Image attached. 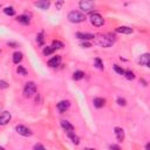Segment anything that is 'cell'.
<instances>
[{"mask_svg": "<svg viewBox=\"0 0 150 150\" xmlns=\"http://www.w3.org/2000/svg\"><path fill=\"white\" fill-rule=\"evenodd\" d=\"M115 39H114V36L108 34V35H102V36H100L98 39L96 40V45H98L100 47H103V48H108L110 46H112V44H114Z\"/></svg>", "mask_w": 150, "mask_h": 150, "instance_id": "6da1fadb", "label": "cell"}, {"mask_svg": "<svg viewBox=\"0 0 150 150\" xmlns=\"http://www.w3.org/2000/svg\"><path fill=\"white\" fill-rule=\"evenodd\" d=\"M68 20L73 23H80V22H83L86 20V17L79 11H72L68 14Z\"/></svg>", "mask_w": 150, "mask_h": 150, "instance_id": "7a4b0ae2", "label": "cell"}, {"mask_svg": "<svg viewBox=\"0 0 150 150\" xmlns=\"http://www.w3.org/2000/svg\"><path fill=\"white\" fill-rule=\"evenodd\" d=\"M36 93V84L33 81H29L26 83L23 88V96L26 98H31L34 96V94Z\"/></svg>", "mask_w": 150, "mask_h": 150, "instance_id": "3957f363", "label": "cell"}, {"mask_svg": "<svg viewBox=\"0 0 150 150\" xmlns=\"http://www.w3.org/2000/svg\"><path fill=\"white\" fill-rule=\"evenodd\" d=\"M89 20H90L92 25H94L95 27H101L104 23V19L102 18V15L100 13H90Z\"/></svg>", "mask_w": 150, "mask_h": 150, "instance_id": "277c9868", "label": "cell"}, {"mask_svg": "<svg viewBox=\"0 0 150 150\" xmlns=\"http://www.w3.org/2000/svg\"><path fill=\"white\" fill-rule=\"evenodd\" d=\"M15 130L19 135L21 136H25V137H28V136H32V130L29 128H27L26 126H22V124H19V126L15 127Z\"/></svg>", "mask_w": 150, "mask_h": 150, "instance_id": "5b68a950", "label": "cell"}, {"mask_svg": "<svg viewBox=\"0 0 150 150\" xmlns=\"http://www.w3.org/2000/svg\"><path fill=\"white\" fill-rule=\"evenodd\" d=\"M79 6H80V9L82 12L87 13V12H90L95 7V4L93 1H86V0H83V1H80Z\"/></svg>", "mask_w": 150, "mask_h": 150, "instance_id": "8992f818", "label": "cell"}, {"mask_svg": "<svg viewBox=\"0 0 150 150\" xmlns=\"http://www.w3.org/2000/svg\"><path fill=\"white\" fill-rule=\"evenodd\" d=\"M69 107H70V102L68 101V100H62V101H60L56 104V108H58V110L61 112V114H62V112H65L66 110H68Z\"/></svg>", "mask_w": 150, "mask_h": 150, "instance_id": "52a82bcc", "label": "cell"}, {"mask_svg": "<svg viewBox=\"0 0 150 150\" xmlns=\"http://www.w3.org/2000/svg\"><path fill=\"white\" fill-rule=\"evenodd\" d=\"M12 119V115L11 112L8 111H4L0 114V126H5V124H7Z\"/></svg>", "mask_w": 150, "mask_h": 150, "instance_id": "ba28073f", "label": "cell"}, {"mask_svg": "<svg viewBox=\"0 0 150 150\" xmlns=\"http://www.w3.org/2000/svg\"><path fill=\"white\" fill-rule=\"evenodd\" d=\"M61 127H62V129H64L67 134H68V133H73V131H74V127H73V124H72L70 122H68L67 120H62V121H61Z\"/></svg>", "mask_w": 150, "mask_h": 150, "instance_id": "9c48e42d", "label": "cell"}, {"mask_svg": "<svg viewBox=\"0 0 150 150\" xmlns=\"http://www.w3.org/2000/svg\"><path fill=\"white\" fill-rule=\"evenodd\" d=\"M139 62L142 66H144V67H149V65H150V55L148 53L142 54L140 56V59H139Z\"/></svg>", "mask_w": 150, "mask_h": 150, "instance_id": "30bf717a", "label": "cell"}, {"mask_svg": "<svg viewBox=\"0 0 150 150\" xmlns=\"http://www.w3.org/2000/svg\"><path fill=\"white\" fill-rule=\"evenodd\" d=\"M76 38H78V39H80V40H84V41H87V40H92V39H94L95 35H94V34H90V33H82V32H78V33H76Z\"/></svg>", "mask_w": 150, "mask_h": 150, "instance_id": "8fae6325", "label": "cell"}, {"mask_svg": "<svg viewBox=\"0 0 150 150\" xmlns=\"http://www.w3.org/2000/svg\"><path fill=\"white\" fill-rule=\"evenodd\" d=\"M114 133H115V135H116V139H117L119 142H123V141H124V130H123L122 128L116 127V128L114 129Z\"/></svg>", "mask_w": 150, "mask_h": 150, "instance_id": "7c38bea8", "label": "cell"}, {"mask_svg": "<svg viewBox=\"0 0 150 150\" xmlns=\"http://www.w3.org/2000/svg\"><path fill=\"white\" fill-rule=\"evenodd\" d=\"M60 62H61V56L60 55H55V56H53L51 60L48 61V66L49 67H58L60 65Z\"/></svg>", "mask_w": 150, "mask_h": 150, "instance_id": "4fadbf2b", "label": "cell"}, {"mask_svg": "<svg viewBox=\"0 0 150 150\" xmlns=\"http://www.w3.org/2000/svg\"><path fill=\"white\" fill-rule=\"evenodd\" d=\"M93 103H94V106H95L96 108H102V107H104V104H106V100L102 98V97H95V98L93 100Z\"/></svg>", "mask_w": 150, "mask_h": 150, "instance_id": "5bb4252c", "label": "cell"}, {"mask_svg": "<svg viewBox=\"0 0 150 150\" xmlns=\"http://www.w3.org/2000/svg\"><path fill=\"white\" fill-rule=\"evenodd\" d=\"M116 32L121 33V34H131L133 33V28H130L128 26H120V27L116 28Z\"/></svg>", "mask_w": 150, "mask_h": 150, "instance_id": "9a60e30c", "label": "cell"}, {"mask_svg": "<svg viewBox=\"0 0 150 150\" xmlns=\"http://www.w3.org/2000/svg\"><path fill=\"white\" fill-rule=\"evenodd\" d=\"M34 5L36 6V7H39V8H41V9H47L48 7H49V5H51V3L49 1H47V0H44V1H36V3H34Z\"/></svg>", "mask_w": 150, "mask_h": 150, "instance_id": "2e32d148", "label": "cell"}, {"mask_svg": "<svg viewBox=\"0 0 150 150\" xmlns=\"http://www.w3.org/2000/svg\"><path fill=\"white\" fill-rule=\"evenodd\" d=\"M67 135H68V137H69L70 141H72L74 144H76V145H78V144L80 143V137H79L76 134H75L74 131H73V133H68Z\"/></svg>", "mask_w": 150, "mask_h": 150, "instance_id": "e0dca14e", "label": "cell"}, {"mask_svg": "<svg viewBox=\"0 0 150 150\" xmlns=\"http://www.w3.org/2000/svg\"><path fill=\"white\" fill-rule=\"evenodd\" d=\"M17 21L20 22V23H22V25H28V23L31 22L28 15H19V17L17 18Z\"/></svg>", "mask_w": 150, "mask_h": 150, "instance_id": "ac0fdd59", "label": "cell"}, {"mask_svg": "<svg viewBox=\"0 0 150 150\" xmlns=\"http://www.w3.org/2000/svg\"><path fill=\"white\" fill-rule=\"evenodd\" d=\"M22 53L21 52H15V53H13V62L15 65H19L20 62H21V60H22Z\"/></svg>", "mask_w": 150, "mask_h": 150, "instance_id": "d6986e66", "label": "cell"}, {"mask_svg": "<svg viewBox=\"0 0 150 150\" xmlns=\"http://www.w3.org/2000/svg\"><path fill=\"white\" fill-rule=\"evenodd\" d=\"M83 78H84V73L81 72V70H76L73 74V80H75V81H79V80H81Z\"/></svg>", "mask_w": 150, "mask_h": 150, "instance_id": "ffe728a7", "label": "cell"}, {"mask_svg": "<svg viewBox=\"0 0 150 150\" xmlns=\"http://www.w3.org/2000/svg\"><path fill=\"white\" fill-rule=\"evenodd\" d=\"M4 12H5V14H7V15H9V17H12V15L15 14V9L12 7V6L5 7V8H4Z\"/></svg>", "mask_w": 150, "mask_h": 150, "instance_id": "44dd1931", "label": "cell"}, {"mask_svg": "<svg viewBox=\"0 0 150 150\" xmlns=\"http://www.w3.org/2000/svg\"><path fill=\"white\" fill-rule=\"evenodd\" d=\"M42 53H44V55L48 56V55H51V54H53V53H54V49H53V47H52V46H47V47H45V48H44Z\"/></svg>", "mask_w": 150, "mask_h": 150, "instance_id": "7402d4cb", "label": "cell"}, {"mask_svg": "<svg viewBox=\"0 0 150 150\" xmlns=\"http://www.w3.org/2000/svg\"><path fill=\"white\" fill-rule=\"evenodd\" d=\"M52 47H53L54 51L55 49H61V48H64V44H62L61 41H59V40H54L53 44H52Z\"/></svg>", "mask_w": 150, "mask_h": 150, "instance_id": "603a6c76", "label": "cell"}, {"mask_svg": "<svg viewBox=\"0 0 150 150\" xmlns=\"http://www.w3.org/2000/svg\"><path fill=\"white\" fill-rule=\"evenodd\" d=\"M124 76H126L128 80H134L135 79V74H134V72H131V70H124Z\"/></svg>", "mask_w": 150, "mask_h": 150, "instance_id": "cb8c5ba5", "label": "cell"}, {"mask_svg": "<svg viewBox=\"0 0 150 150\" xmlns=\"http://www.w3.org/2000/svg\"><path fill=\"white\" fill-rule=\"evenodd\" d=\"M17 73H18L19 75H22V76H26V75H27V70L25 69L22 66H18V68H17Z\"/></svg>", "mask_w": 150, "mask_h": 150, "instance_id": "d4e9b609", "label": "cell"}, {"mask_svg": "<svg viewBox=\"0 0 150 150\" xmlns=\"http://www.w3.org/2000/svg\"><path fill=\"white\" fill-rule=\"evenodd\" d=\"M114 70L117 73V74H120V75H123L124 74V69L122 68V67H120V66H117V65H114Z\"/></svg>", "mask_w": 150, "mask_h": 150, "instance_id": "484cf974", "label": "cell"}, {"mask_svg": "<svg viewBox=\"0 0 150 150\" xmlns=\"http://www.w3.org/2000/svg\"><path fill=\"white\" fill-rule=\"evenodd\" d=\"M36 42L39 44V45H44V33L38 34V36H36Z\"/></svg>", "mask_w": 150, "mask_h": 150, "instance_id": "4316f807", "label": "cell"}, {"mask_svg": "<svg viewBox=\"0 0 150 150\" xmlns=\"http://www.w3.org/2000/svg\"><path fill=\"white\" fill-rule=\"evenodd\" d=\"M95 64H96V66H97V68H98V69H103V64H102L101 59L96 58V59H95Z\"/></svg>", "mask_w": 150, "mask_h": 150, "instance_id": "83f0119b", "label": "cell"}, {"mask_svg": "<svg viewBox=\"0 0 150 150\" xmlns=\"http://www.w3.org/2000/svg\"><path fill=\"white\" fill-rule=\"evenodd\" d=\"M33 150H46V148H45L42 144H40V143H36V144L33 147Z\"/></svg>", "mask_w": 150, "mask_h": 150, "instance_id": "f1b7e54d", "label": "cell"}, {"mask_svg": "<svg viewBox=\"0 0 150 150\" xmlns=\"http://www.w3.org/2000/svg\"><path fill=\"white\" fill-rule=\"evenodd\" d=\"M117 103H119V106H127V101L124 98H122V97H119L117 98Z\"/></svg>", "mask_w": 150, "mask_h": 150, "instance_id": "f546056e", "label": "cell"}, {"mask_svg": "<svg viewBox=\"0 0 150 150\" xmlns=\"http://www.w3.org/2000/svg\"><path fill=\"white\" fill-rule=\"evenodd\" d=\"M5 88H8V83L6 81L0 80V89H5Z\"/></svg>", "mask_w": 150, "mask_h": 150, "instance_id": "4dcf8cb0", "label": "cell"}, {"mask_svg": "<svg viewBox=\"0 0 150 150\" xmlns=\"http://www.w3.org/2000/svg\"><path fill=\"white\" fill-rule=\"evenodd\" d=\"M109 149H110V150H122V149H121L119 145H116V144H110V145H109Z\"/></svg>", "mask_w": 150, "mask_h": 150, "instance_id": "1f68e13d", "label": "cell"}, {"mask_svg": "<svg viewBox=\"0 0 150 150\" xmlns=\"http://www.w3.org/2000/svg\"><path fill=\"white\" fill-rule=\"evenodd\" d=\"M81 47H83V48H89V47H92V44H89V42L84 41V42H82V44H81Z\"/></svg>", "mask_w": 150, "mask_h": 150, "instance_id": "d6a6232c", "label": "cell"}, {"mask_svg": "<svg viewBox=\"0 0 150 150\" xmlns=\"http://www.w3.org/2000/svg\"><path fill=\"white\" fill-rule=\"evenodd\" d=\"M62 5H64V1H59V3H56V8H58V9H60Z\"/></svg>", "mask_w": 150, "mask_h": 150, "instance_id": "836d02e7", "label": "cell"}, {"mask_svg": "<svg viewBox=\"0 0 150 150\" xmlns=\"http://www.w3.org/2000/svg\"><path fill=\"white\" fill-rule=\"evenodd\" d=\"M149 149H150V144L147 143V145H145V150H149Z\"/></svg>", "mask_w": 150, "mask_h": 150, "instance_id": "e575fe53", "label": "cell"}, {"mask_svg": "<svg viewBox=\"0 0 150 150\" xmlns=\"http://www.w3.org/2000/svg\"><path fill=\"white\" fill-rule=\"evenodd\" d=\"M84 150H95V149H93V148H84Z\"/></svg>", "mask_w": 150, "mask_h": 150, "instance_id": "d590c367", "label": "cell"}, {"mask_svg": "<svg viewBox=\"0 0 150 150\" xmlns=\"http://www.w3.org/2000/svg\"><path fill=\"white\" fill-rule=\"evenodd\" d=\"M0 150H5V149H4L3 147H0Z\"/></svg>", "mask_w": 150, "mask_h": 150, "instance_id": "8d00e7d4", "label": "cell"}]
</instances>
